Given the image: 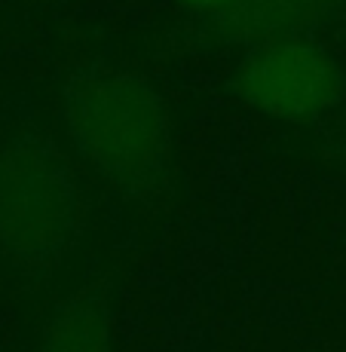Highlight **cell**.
Returning a JSON list of instances; mask_svg holds the SVG:
<instances>
[{
	"label": "cell",
	"instance_id": "4",
	"mask_svg": "<svg viewBox=\"0 0 346 352\" xmlns=\"http://www.w3.org/2000/svg\"><path fill=\"white\" fill-rule=\"evenodd\" d=\"M37 352H113L111 303L98 288L71 294L43 324Z\"/></svg>",
	"mask_w": 346,
	"mask_h": 352
},
{
	"label": "cell",
	"instance_id": "5",
	"mask_svg": "<svg viewBox=\"0 0 346 352\" xmlns=\"http://www.w3.org/2000/svg\"><path fill=\"white\" fill-rule=\"evenodd\" d=\"M331 0H242L239 10L227 16V31L246 40L291 37L301 25L318 19Z\"/></svg>",
	"mask_w": 346,
	"mask_h": 352
},
{
	"label": "cell",
	"instance_id": "1",
	"mask_svg": "<svg viewBox=\"0 0 346 352\" xmlns=\"http://www.w3.org/2000/svg\"><path fill=\"white\" fill-rule=\"evenodd\" d=\"M74 147L117 187H147L169 153V113L147 80L129 74L80 77L65 92Z\"/></svg>",
	"mask_w": 346,
	"mask_h": 352
},
{
	"label": "cell",
	"instance_id": "2",
	"mask_svg": "<svg viewBox=\"0 0 346 352\" xmlns=\"http://www.w3.org/2000/svg\"><path fill=\"white\" fill-rule=\"evenodd\" d=\"M71 168L43 144L22 141L0 157V245L19 261L62 254L80 230Z\"/></svg>",
	"mask_w": 346,
	"mask_h": 352
},
{
	"label": "cell",
	"instance_id": "6",
	"mask_svg": "<svg viewBox=\"0 0 346 352\" xmlns=\"http://www.w3.org/2000/svg\"><path fill=\"white\" fill-rule=\"evenodd\" d=\"M172 3H178L187 12H196V16H230L242 6V0H172Z\"/></svg>",
	"mask_w": 346,
	"mask_h": 352
},
{
	"label": "cell",
	"instance_id": "3",
	"mask_svg": "<svg viewBox=\"0 0 346 352\" xmlns=\"http://www.w3.org/2000/svg\"><path fill=\"white\" fill-rule=\"evenodd\" d=\"M233 86L255 111L307 123L343 98L346 74L328 50L291 34L257 43L236 67Z\"/></svg>",
	"mask_w": 346,
	"mask_h": 352
}]
</instances>
